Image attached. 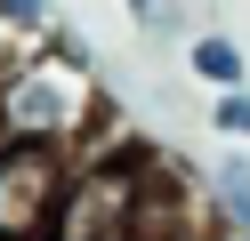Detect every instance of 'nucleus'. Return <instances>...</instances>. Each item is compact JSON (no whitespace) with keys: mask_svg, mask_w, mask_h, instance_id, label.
Here are the masks:
<instances>
[{"mask_svg":"<svg viewBox=\"0 0 250 241\" xmlns=\"http://www.w3.org/2000/svg\"><path fill=\"white\" fill-rule=\"evenodd\" d=\"M97 112H105V80H97V64L73 48L65 24H57L49 40H33L24 56L0 64V137L81 153V145L97 137Z\"/></svg>","mask_w":250,"mask_h":241,"instance_id":"nucleus-1","label":"nucleus"},{"mask_svg":"<svg viewBox=\"0 0 250 241\" xmlns=\"http://www.w3.org/2000/svg\"><path fill=\"white\" fill-rule=\"evenodd\" d=\"M153 193H162V169L146 153H73V185L49 217V241H137Z\"/></svg>","mask_w":250,"mask_h":241,"instance_id":"nucleus-2","label":"nucleus"},{"mask_svg":"<svg viewBox=\"0 0 250 241\" xmlns=\"http://www.w3.org/2000/svg\"><path fill=\"white\" fill-rule=\"evenodd\" d=\"M65 185H73V153L0 137V241H49Z\"/></svg>","mask_w":250,"mask_h":241,"instance_id":"nucleus-3","label":"nucleus"},{"mask_svg":"<svg viewBox=\"0 0 250 241\" xmlns=\"http://www.w3.org/2000/svg\"><path fill=\"white\" fill-rule=\"evenodd\" d=\"M186 73L202 80V89H250V56H242V40H234L226 24H202V32H186Z\"/></svg>","mask_w":250,"mask_h":241,"instance_id":"nucleus-4","label":"nucleus"},{"mask_svg":"<svg viewBox=\"0 0 250 241\" xmlns=\"http://www.w3.org/2000/svg\"><path fill=\"white\" fill-rule=\"evenodd\" d=\"M210 209L234 241H250V145H226V161L210 169Z\"/></svg>","mask_w":250,"mask_h":241,"instance_id":"nucleus-5","label":"nucleus"},{"mask_svg":"<svg viewBox=\"0 0 250 241\" xmlns=\"http://www.w3.org/2000/svg\"><path fill=\"white\" fill-rule=\"evenodd\" d=\"M0 32H17L24 48L57 32V0H0Z\"/></svg>","mask_w":250,"mask_h":241,"instance_id":"nucleus-6","label":"nucleus"},{"mask_svg":"<svg viewBox=\"0 0 250 241\" xmlns=\"http://www.w3.org/2000/svg\"><path fill=\"white\" fill-rule=\"evenodd\" d=\"M210 129L226 145H250V89H218L210 96Z\"/></svg>","mask_w":250,"mask_h":241,"instance_id":"nucleus-7","label":"nucleus"},{"mask_svg":"<svg viewBox=\"0 0 250 241\" xmlns=\"http://www.w3.org/2000/svg\"><path fill=\"white\" fill-rule=\"evenodd\" d=\"M121 8H129V24H137V32H162V16H169V0H121Z\"/></svg>","mask_w":250,"mask_h":241,"instance_id":"nucleus-8","label":"nucleus"}]
</instances>
